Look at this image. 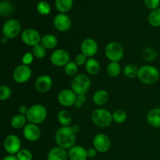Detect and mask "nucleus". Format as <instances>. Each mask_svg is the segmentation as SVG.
Masks as SVG:
<instances>
[{
	"label": "nucleus",
	"instance_id": "obj_43",
	"mask_svg": "<svg viewBox=\"0 0 160 160\" xmlns=\"http://www.w3.org/2000/svg\"><path fill=\"white\" fill-rule=\"evenodd\" d=\"M28 109H29V108L27 107L26 106H20V108H19V112L21 115L26 116L28 112Z\"/></svg>",
	"mask_w": 160,
	"mask_h": 160
},
{
	"label": "nucleus",
	"instance_id": "obj_19",
	"mask_svg": "<svg viewBox=\"0 0 160 160\" xmlns=\"http://www.w3.org/2000/svg\"><path fill=\"white\" fill-rule=\"evenodd\" d=\"M68 152L65 148L57 146L52 148L48 153L47 160H67Z\"/></svg>",
	"mask_w": 160,
	"mask_h": 160
},
{
	"label": "nucleus",
	"instance_id": "obj_39",
	"mask_svg": "<svg viewBox=\"0 0 160 160\" xmlns=\"http://www.w3.org/2000/svg\"><path fill=\"white\" fill-rule=\"evenodd\" d=\"M145 4L148 9L154 10L159 7L160 0H145Z\"/></svg>",
	"mask_w": 160,
	"mask_h": 160
},
{
	"label": "nucleus",
	"instance_id": "obj_25",
	"mask_svg": "<svg viewBox=\"0 0 160 160\" xmlns=\"http://www.w3.org/2000/svg\"><path fill=\"white\" fill-rule=\"evenodd\" d=\"M56 8L61 13H66L71 9L73 0H56Z\"/></svg>",
	"mask_w": 160,
	"mask_h": 160
},
{
	"label": "nucleus",
	"instance_id": "obj_30",
	"mask_svg": "<svg viewBox=\"0 0 160 160\" xmlns=\"http://www.w3.org/2000/svg\"><path fill=\"white\" fill-rule=\"evenodd\" d=\"M139 68L134 64H128L123 69V74L128 78H135L138 75Z\"/></svg>",
	"mask_w": 160,
	"mask_h": 160
},
{
	"label": "nucleus",
	"instance_id": "obj_5",
	"mask_svg": "<svg viewBox=\"0 0 160 160\" xmlns=\"http://www.w3.org/2000/svg\"><path fill=\"white\" fill-rule=\"evenodd\" d=\"M91 80L88 75L78 74L73 77L71 81V89L77 95H86L91 87Z\"/></svg>",
	"mask_w": 160,
	"mask_h": 160
},
{
	"label": "nucleus",
	"instance_id": "obj_20",
	"mask_svg": "<svg viewBox=\"0 0 160 160\" xmlns=\"http://www.w3.org/2000/svg\"><path fill=\"white\" fill-rule=\"evenodd\" d=\"M146 120L150 126L160 128V108H154L148 111Z\"/></svg>",
	"mask_w": 160,
	"mask_h": 160
},
{
	"label": "nucleus",
	"instance_id": "obj_18",
	"mask_svg": "<svg viewBox=\"0 0 160 160\" xmlns=\"http://www.w3.org/2000/svg\"><path fill=\"white\" fill-rule=\"evenodd\" d=\"M68 157L70 160H87L88 150L80 145H74L69 149Z\"/></svg>",
	"mask_w": 160,
	"mask_h": 160
},
{
	"label": "nucleus",
	"instance_id": "obj_46",
	"mask_svg": "<svg viewBox=\"0 0 160 160\" xmlns=\"http://www.w3.org/2000/svg\"><path fill=\"white\" fill-rule=\"evenodd\" d=\"M1 41H2V43L5 44V43H6V42H7L8 38H7L4 37V36H2V38H1Z\"/></svg>",
	"mask_w": 160,
	"mask_h": 160
},
{
	"label": "nucleus",
	"instance_id": "obj_42",
	"mask_svg": "<svg viewBox=\"0 0 160 160\" xmlns=\"http://www.w3.org/2000/svg\"><path fill=\"white\" fill-rule=\"evenodd\" d=\"M97 155V150L95 148H90L88 149V158H94Z\"/></svg>",
	"mask_w": 160,
	"mask_h": 160
},
{
	"label": "nucleus",
	"instance_id": "obj_10",
	"mask_svg": "<svg viewBox=\"0 0 160 160\" xmlns=\"http://www.w3.org/2000/svg\"><path fill=\"white\" fill-rule=\"evenodd\" d=\"M70 53L62 48L55 50L50 56V61L52 63L58 67H65L69 62H70Z\"/></svg>",
	"mask_w": 160,
	"mask_h": 160
},
{
	"label": "nucleus",
	"instance_id": "obj_31",
	"mask_svg": "<svg viewBox=\"0 0 160 160\" xmlns=\"http://www.w3.org/2000/svg\"><path fill=\"white\" fill-rule=\"evenodd\" d=\"M13 12V6L7 1H2L0 3V14L3 17L10 16Z\"/></svg>",
	"mask_w": 160,
	"mask_h": 160
},
{
	"label": "nucleus",
	"instance_id": "obj_23",
	"mask_svg": "<svg viewBox=\"0 0 160 160\" xmlns=\"http://www.w3.org/2000/svg\"><path fill=\"white\" fill-rule=\"evenodd\" d=\"M92 100L97 106H103L109 100V94L106 90H98L94 94Z\"/></svg>",
	"mask_w": 160,
	"mask_h": 160
},
{
	"label": "nucleus",
	"instance_id": "obj_34",
	"mask_svg": "<svg viewBox=\"0 0 160 160\" xmlns=\"http://www.w3.org/2000/svg\"><path fill=\"white\" fill-rule=\"evenodd\" d=\"M32 53L34 57L37 58V59H42L46 55V48L42 45L38 44V45L33 47Z\"/></svg>",
	"mask_w": 160,
	"mask_h": 160
},
{
	"label": "nucleus",
	"instance_id": "obj_26",
	"mask_svg": "<svg viewBox=\"0 0 160 160\" xmlns=\"http://www.w3.org/2000/svg\"><path fill=\"white\" fill-rule=\"evenodd\" d=\"M28 120L26 116L21 115V114H17L12 117L11 119L10 124L12 128H15V129H20V128H23L26 126V122Z\"/></svg>",
	"mask_w": 160,
	"mask_h": 160
},
{
	"label": "nucleus",
	"instance_id": "obj_37",
	"mask_svg": "<svg viewBox=\"0 0 160 160\" xmlns=\"http://www.w3.org/2000/svg\"><path fill=\"white\" fill-rule=\"evenodd\" d=\"M17 158L18 160H32V153L30 150L27 148L20 149L17 154Z\"/></svg>",
	"mask_w": 160,
	"mask_h": 160
},
{
	"label": "nucleus",
	"instance_id": "obj_7",
	"mask_svg": "<svg viewBox=\"0 0 160 160\" xmlns=\"http://www.w3.org/2000/svg\"><path fill=\"white\" fill-rule=\"evenodd\" d=\"M21 31L20 23L16 19H9L6 20L2 26L3 36L8 39L15 38L19 35Z\"/></svg>",
	"mask_w": 160,
	"mask_h": 160
},
{
	"label": "nucleus",
	"instance_id": "obj_44",
	"mask_svg": "<svg viewBox=\"0 0 160 160\" xmlns=\"http://www.w3.org/2000/svg\"><path fill=\"white\" fill-rule=\"evenodd\" d=\"M2 160H18L17 159V156H14L13 155H9V156H6L3 158Z\"/></svg>",
	"mask_w": 160,
	"mask_h": 160
},
{
	"label": "nucleus",
	"instance_id": "obj_3",
	"mask_svg": "<svg viewBox=\"0 0 160 160\" xmlns=\"http://www.w3.org/2000/svg\"><path fill=\"white\" fill-rule=\"evenodd\" d=\"M47 115V109L43 105L35 104L29 107L26 117L29 123L38 125L46 120Z\"/></svg>",
	"mask_w": 160,
	"mask_h": 160
},
{
	"label": "nucleus",
	"instance_id": "obj_17",
	"mask_svg": "<svg viewBox=\"0 0 160 160\" xmlns=\"http://www.w3.org/2000/svg\"><path fill=\"white\" fill-rule=\"evenodd\" d=\"M34 87L40 93H46L52 87V79L48 75H41L36 79Z\"/></svg>",
	"mask_w": 160,
	"mask_h": 160
},
{
	"label": "nucleus",
	"instance_id": "obj_11",
	"mask_svg": "<svg viewBox=\"0 0 160 160\" xmlns=\"http://www.w3.org/2000/svg\"><path fill=\"white\" fill-rule=\"evenodd\" d=\"M3 146L6 152L9 155L17 154L21 148V142L19 137L15 134H9L5 138Z\"/></svg>",
	"mask_w": 160,
	"mask_h": 160
},
{
	"label": "nucleus",
	"instance_id": "obj_38",
	"mask_svg": "<svg viewBox=\"0 0 160 160\" xmlns=\"http://www.w3.org/2000/svg\"><path fill=\"white\" fill-rule=\"evenodd\" d=\"M34 56L32 52H26L25 54H23V57H22V64L26 66H29L30 64L32 63L33 60H34Z\"/></svg>",
	"mask_w": 160,
	"mask_h": 160
},
{
	"label": "nucleus",
	"instance_id": "obj_21",
	"mask_svg": "<svg viewBox=\"0 0 160 160\" xmlns=\"http://www.w3.org/2000/svg\"><path fill=\"white\" fill-rule=\"evenodd\" d=\"M85 69L89 74L95 76L100 72V63L95 58H89L85 63Z\"/></svg>",
	"mask_w": 160,
	"mask_h": 160
},
{
	"label": "nucleus",
	"instance_id": "obj_16",
	"mask_svg": "<svg viewBox=\"0 0 160 160\" xmlns=\"http://www.w3.org/2000/svg\"><path fill=\"white\" fill-rule=\"evenodd\" d=\"M23 135L29 142H37L41 137V130L37 124L29 123L23 128Z\"/></svg>",
	"mask_w": 160,
	"mask_h": 160
},
{
	"label": "nucleus",
	"instance_id": "obj_12",
	"mask_svg": "<svg viewBox=\"0 0 160 160\" xmlns=\"http://www.w3.org/2000/svg\"><path fill=\"white\" fill-rule=\"evenodd\" d=\"M77 96L78 95L72 89H63L58 95V101L64 107H70L75 105Z\"/></svg>",
	"mask_w": 160,
	"mask_h": 160
},
{
	"label": "nucleus",
	"instance_id": "obj_13",
	"mask_svg": "<svg viewBox=\"0 0 160 160\" xmlns=\"http://www.w3.org/2000/svg\"><path fill=\"white\" fill-rule=\"evenodd\" d=\"M94 148L97 150V152L104 153L109 151L111 146V142L109 138L106 134L100 133L96 134L93 139Z\"/></svg>",
	"mask_w": 160,
	"mask_h": 160
},
{
	"label": "nucleus",
	"instance_id": "obj_40",
	"mask_svg": "<svg viewBox=\"0 0 160 160\" xmlns=\"http://www.w3.org/2000/svg\"><path fill=\"white\" fill-rule=\"evenodd\" d=\"M87 56H84L83 53H79L76 56L74 59V62L77 64L78 66H83L84 64L86 63L87 62Z\"/></svg>",
	"mask_w": 160,
	"mask_h": 160
},
{
	"label": "nucleus",
	"instance_id": "obj_15",
	"mask_svg": "<svg viewBox=\"0 0 160 160\" xmlns=\"http://www.w3.org/2000/svg\"><path fill=\"white\" fill-rule=\"evenodd\" d=\"M72 22L70 17L65 13H59L55 17L53 20V25L55 28L61 32L67 31L71 28Z\"/></svg>",
	"mask_w": 160,
	"mask_h": 160
},
{
	"label": "nucleus",
	"instance_id": "obj_4",
	"mask_svg": "<svg viewBox=\"0 0 160 160\" xmlns=\"http://www.w3.org/2000/svg\"><path fill=\"white\" fill-rule=\"evenodd\" d=\"M92 120L95 126L98 128H108L112 122V114L109 110L103 108L96 109L92 114Z\"/></svg>",
	"mask_w": 160,
	"mask_h": 160
},
{
	"label": "nucleus",
	"instance_id": "obj_36",
	"mask_svg": "<svg viewBox=\"0 0 160 160\" xmlns=\"http://www.w3.org/2000/svg\"><path fill=\"white\" fill-rule=\"evenodd\" d=\"M12 95V90L7 85L0 86V100L1 101H6Z\"/></svg>",
	"mask_w": 160,
	"mask_h": 160
},
{
	"label": "nucleus",
	"instance_id": "obj_41",
	"mask_svg": "<svg viewBox=\"0 0 160 160\" xmlns=\"http://www.w3.org/2000/svg\"><path fill=\"white\" fill-rule=\"evenodd\" d=\"M85 101H86V95H78L74 106L76 108L82 107V106H84Z\"/></svg>",
	"mask_w": 160,
	"mask_h": 160
},
{
	"label": "nucleus",
	"instance_id": "obj_1",
	"mask_svg": "<svg viewBox=\"0 0 160 160\" xmlns=\"http://www.w3.org/2000/svg\"><path fill=\"white\" fill-rule=\"evenodd\" d=\"M55 141L58 146L65 149H70L76 143V133L73 131L71 126L61 127L56 131Z\"/></svg>",
	"mask_w": 160,
	"mask_h": 160
},
{
	"label": "nucleus",
	"instance_id": "obj_33",
	"mask_svg": "<svg viewBox=\"0 0 160 160\" xmlns=\"http://www.w3.org/2000/svg\"><path fill=\"white\" fill-rule=\"evenodd\" d=\"M64 72L69 77H75L78 72V66L74 62H69L64 67Z\"/></svg>",
	"mask_w": 160,
	"mask_h": 160
},
{
	"label": "nucleus",
	"instance_id": "obj_14",
	"mask_svg": "<svg viewBox=\"0 0 160 160\" xmlns=\"http://www.w3.org/2000/svg\"><path fill=\"white\" fill-rule=\"evenodd\" d=\"M98 44L93 38H85L81 45V53L87 56L88 58H92L98 52Z\"/></svg>",
	"mask_w": 160,
	"mask_h": 160
},
{
	"label": "nucleus",
	"instance_id": "obj_6",
	"mask_svg": "<svg viewBox=\"0 0 160 160\" xmlns=\"http://www.w3.org/2000/svg\"><path fill=\"white\" fill-rule=\"evenodd\" d=\"M105 55L111 62H119L124 55L123 45L117 42H111L105 48Z\"/></svg>",
	"mask_w": 160,
	"mask_h": 160
},
{
	"label": "nucleus",
	"instance_id": "obj_32",
	"mask_svg": "<svg viewBox=\"0 0 160 160\" xmlns=\"http://www.w3.org/2000/svg\"><path fill=\"white\" fill-rule=\"evenodd\" d=\"M128 118L127 112L123 109H117L112 113V120L117 123H124Z\"/></svg>",
	"mask_w": 160,
	"mask_h": 160
},
{
	"label": "nucleus",
	"instance_id": "obj_47",
	"mask_svg": "<svg viewBox=\"0 0 160 160\" xmlns=\"http://www.w3.org/2000/svg\"><path fill=\"white\" fill-rule=\"evenodd\" d=\"M111 160H114V159H111Z\"/></svg>",
	"mask_w": 160,
	"mask_h": 160
},
{
	"label": "nucleus",
	"instance_id": "obj_8",
	"mask_svg": "<svg viewBox=\"0 0 160 160\" xmlns=\"http://www.w3.org/2000/svg\"><path fill=\"white\" fill-rule=\"evenodd\" d=\"M32 75V70L30 68L29 66L19 65L14 69L12 73V78L13 80L18 84H23L26 83L31 79Z\"/></svg>",
	"mask_w": 160,
	"mask_h": 160
},
{
	"label": "nucleus",
	"instance_id": "obj_29",
	"mask_svg": "<svg viewBox=\"0 0 160 160\" xmlns=\"http://www.w3.org/2000/svg\"><path fill=\"white\" fill-rule=\"evenodd\" d=\"M121 71V67L118 62H110L108 64L107 73L111 78H117Z\"/></svg>",
	"mask_w": 160,
	"mask_h": 160
},
{
	"label": "nucleus",
	"instance_id": "obj_35",
	"mask_svg": "<svg viewBox=\"0 0 160 160\" xmlns=\"http://www.w3.org/2000/svg\"><path fill=\"white\" fill-rule=\"evenodd\" d=\"M37 10L42 15H48L51 12V7L48 2L45 1H41L37 5Z\"/></svg>",
	"mask_w": 160,
	"mask_h": 160
},
{
	"label": "nucleus",
	"instance_id": "obj_27",
	"mask_svg": "<svg viewBox=\"0 0 160 160\" xmlns=\"http://www.w3.org/2000/svg\"><path fill=\"white\" fill-rule=\"evenodd\" d=\"M159 56V52L153 47H147L143 50L142 57L145 62H151L155 60Z\"/></svg>",
	"mask_w": 160,
	"mask_h": 160
},
{
	"label": "nucleus",
	"instance_id": "obj_9",
	"mask_svg": "<svg viewBox=\"0 0 160 160\" xmlns=\"http://www.w3.org/2000/svg\"><path fill=\"white\" fill-rule=\"evenodd\" d=\"M21 40L26 45L34 47L38 44H41L42 38L38 31H36L35 29L27 28L22 31Z\"/></svg>",
	"mask_w": 160,
	"mask_h": 160
},
{
	"label": "nucleus",
	"instance_id": "obj_45",
	"mask_svg": "<svg viewBox=\"0 0 160 160\" xmlns=\"http://www.w3.org/2000/svg\"><path fill=\"white\" fill-rule=\"evenodd\" d=\"M71 128H72V129H73V131H74L75 133H78L79 132V131H80V127L78 126V125H77V124H75V125H73V126H71Z\"/></svg>",
	"mask_w": 160,
	"mask_h": 160
},
{
	"label": "nucleus",
	"instance_id": "obj_22",
	"mask_svg": "<svg viewBox=\"0 0 160 160\" xmlns=\"http://www.w3.org/2000/svg\"><path fill=\"white\" fill-rule=\"evenodd\" d=\"M58 44V39L54 34H47L42 38L41 45H43L46 49H52L56 48Z\"/></svg>",
	"mask_w": 160,
	"mask_h": 160
},
{
	"label": "nucleus",
	"instance_id": "obj_2",
	"mask_svg": "<svg viewBox=\"0 0 160 160\" xmlns=\"http://www.w3.org/2000/svg\"><path fill=\"white\" fill-rule=\"evenodd\" d=\"M159 77L160 73L159 70L154 66L144 65L139 68L138 78L139 81L143 84H155L159 81Z\"/></svg>",
	"mask_w": 160,
	"mask_h": 160
},
{
	"label": "nucleus",
	"instance_id": "obj_24",
	"mask_svg": "<svg viewBox=\"0 0 160 160\" xmlns=\"http://www.w3.org/2000/svg\"><path fill=\"white\" fill-rule=\"evenodd\" d=\"M57 119L62 127H70L72 123V116L69 111L62 109L58 112Z\"/></svg>",
	"mask_w": 160,
	"mask_h": 160
},
{
	"label": "nucleus",
	"instance_id": "obj_28",
	"mask_svg": "<svg viewBox=\"0 0 160 160\" xmlns=\"http://www.w3.org/2000/svg\"><path fill=\"white\" fill-rule=\"evenodd\" d=\"M148 21L151 26L157 28L160 27V8L154 9L149 13Z\"/></svg>",
	"mask_w": 160,
	"mask_h": 160
}]
</instances>
